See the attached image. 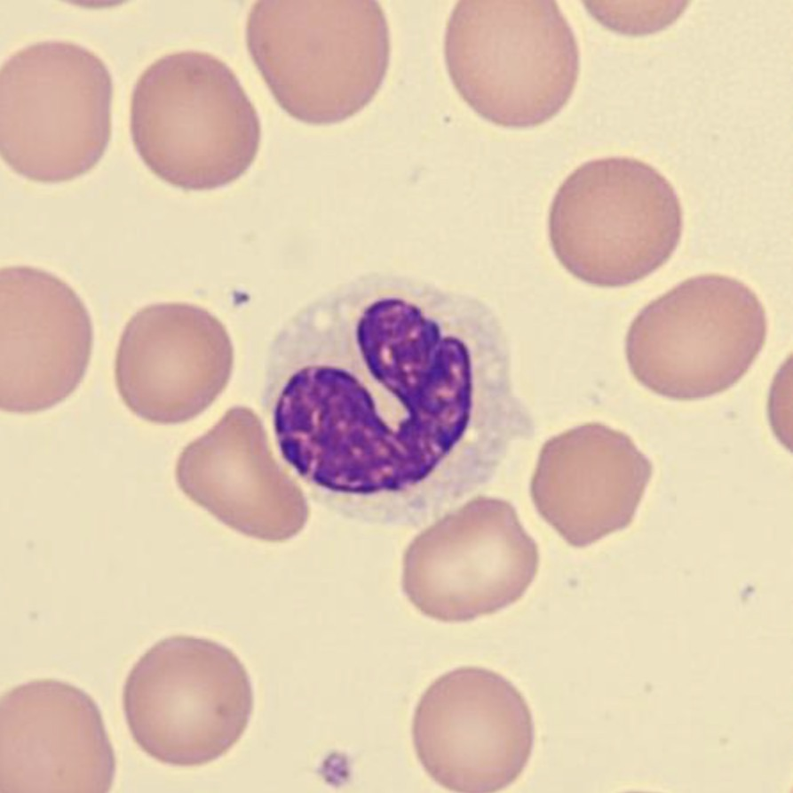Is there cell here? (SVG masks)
<instances>
[{
  "instance_id": "cell-12",
  "label": "cell",
  "mask_w": 793,
  "mask_h": 793,
  "mask_svg": "<svg viewBox=\"0 0 793 793\" xmlns=\"http://www.w3.org/2000/svg\"><path fill=\"white\" fill-rule=\"evenodd\" d=\"M652 476L651 461L628 435L590 422L544 444L531 496L544 520L582 548L631 524Z\"/></svg>"
},
{
  "instance_id": "cell-6",
  "label": "cell",
  "mask_w": 793,
  "mask_h": 793,
  "mask_svg": "<svg viewBox=\"0 0 793 793\" xmlns=\"http://www.w3.org/2000/svg\"><path fill=\"white\" fill-rule=\"evenodd\" d=\"M113 82L105 62L68 41L12 54L0 70V148L18 174L39 182L77 178L111 138Z\"/></svg>"
},
{
  "instance_id": "cell-3",
  "label": "cell",
  "mask_w": 793,
  "mask_h": 793,
  "mask_svg": "<svg viewBox=\"0 0 793 793\" xmlns=\"http://www.w3.org/2000/svg\"><path fill=\"white\" fill-rule=\"evenodd\" d=\"M445 61L462 99L500 126L527 128L568 102L580 70L575 36L555 1L461 0L447 22Z\"/></svg>"
},
{
  "instance_id": "cell-2",
  "label": "cell",
  "mask_w": 793,
  "mask_h": 793,
  "mask_svg": "<svg viewBox=\"0 0 793 793\" xmlns=\"http://www.w3.org/2000/svg\"><path fill=\"white\" fill-rule=\"evenodd\" d=\"M250 57L277 103L311 124L344 121L378 92L390 60L374 0H260L246 22Z\"/></svg>"
},
{
  "instance_id": "cell-7",
  "label": "cell",
  "mask_w": 793,
  "mask_h": 793,
  "mask_svg": "<svg viewBox=\"0 0 793 793\" xmlns=\"http://www.w3.org/2000/svg\"><path fill=\"white\" fill-rule=\"evenodd\" d=\"M767 335L765 307L743 282L720 274L684 280L631 322L625 354L652 392L691 401L724 392L749 370Z\"/></svg>"
},
{
  "instance_id": "cell-11",
  "label": "cell",
  "mask_w": 793,
  "mask_h": 793,
  "mask_svg": "<svg viewBox=\"0 0 793 793\" xmlns=\"http://www.w3.org/2000/svg\"><path fill=\"white\" fill-rule=\"evenodd\" d=\"M90 314L59 277L37 268L0 272V405L33 413L78 387L91 356Z\"/></svg>"
},
{
  "instance_id": "cell-8",
  "label": "cell",
  "mask_w": 793,
  "mask_h": 793,
  "mask_svg": "<svg viewBox=\"0 0 793 793\" xmlns=\"http://www.w3.org/2000/svg\"><path fill=\"white\" fill-rule=\"evenodd\" d=\"M253 704L250 678L232 650L183 635L149 648L123 692L135 742L157 761L185 767L226 754L245 733Z\"/></svg>"
},
{
  "instance_id": "cell-9",
  "label": "cell",
  "mask_w": 793,
  "mask_h": 793,
  "mask_svg": "<svg viewBox=\"0 0 793 793\" xmlns=\"http://www.w3.org/2000/svg\"><path fill=\"white\" fill-rule=\"evenodd\" d=\"M426 773L452 791L491 793L513 783L533 749L534 724L522 693L502 675L461 667L435 679L412 722Z\"/></svg>"
},
{
  "instance_id": "cell-1",
  "label": "cell",
  "mask_w": 793,
  "mask_h": 793,
  "mask_svg": "<svg viewBox=\"0 0 793 793\" xmlns=\"http://www.w3.org/2000/svg\"><path fill=\"white\" fill-rule=\"evenodd\" d=\"M261 404L305 484L388 526L432 521L535 432L494 310L390 273L361 276L288 320Z\"/></svg>"
},
{
  "instance_id": "cell-4",
  "label": "cell",
  "mask_w": 793,
  "mask_h": 793,
  "mask_svg": "<svg viewBox=\"0 0 793 793\" xmlns=\"http://www.w3.org/2000/svg\"><path fill=\"white\" fill-rule=\"evenodd\" d=\"M130 131L144 164L165 182L210 190L239 179L260 144L258 112L234 71L200 51L166 54L137 79Z\"/></svg>"
},
{
  "instance_id": "cell-5",
  "label": "cell",
  "mask_w": 793,
  "mask_h": 793,
  "mask_svg": "<svg viewBox=\"0 0 793 793\" xmlns=\"http://www.w3.org/2000/svg\"><path fill=\"white\" fill-rule=\"evenodd\" d=\"M682 207L672 184L639 159L585 162L560 184L547 231L552 252L573 276L622 287L662 267L679 244Z\"/></svg>"
},
{
  "instance_id": "cell-14",
  "label": "cell",
  "mask_w": 793,
  "mask_h": 793,
  "mask_svg": "<svg viewBox=\"0 0 793 793\" xmlns=\"http://www.w3.org/2000/svg\"><path fill=\"white\" fill-rule=\"evenodd\" d=\"M229 351L226 330L207 310L183 302L147 306L128 321L118 343V393L147 421L189 420L210 401V365Z\"/></svg>"
},
{
  "instance_id": "cell-13",
  "label": "cell",
  "mask_w": 793,
  "mask_h": 793,
  "mask_svg": "<svg viewBox=\"0 0 793 793\" xmlns=\"http://www.w3.org/2000/svg\"><path fill=\"white\" fill-rule=\"evenodd\" d=\"M440 574L405 592L424 614L467 621L517 602L532 583L538 550L505 501L478 497L435 526Z\"/></svg>"
},
{
  "instance_id": "cell-10",
  "label": "cell",
  "mask_w": 793,
  "mask_h": 793,
  "mask_svg": "<svg viewBox=\"0 0 793 793\" xmlns=\"http://www.w3.org/2000/svg\"><path fill=\"white\" fill-rule=\"evenodd\" d=\"M115 773L112 742L87 693L43 678L1 696V793H104Z\"/></svg>"
}]
</instances>
